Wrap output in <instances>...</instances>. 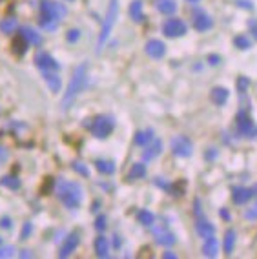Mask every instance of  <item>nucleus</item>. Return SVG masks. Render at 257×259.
I'll return each mask as SVG.
<instances>
[{
    "instance_id": "6",
    "label": "nucleus",
    "mask_w": 257,
    "mask_h": 259,
    "mask_svg": "<svg viewBox=\"0 0 257 259\" xmlns=\"http://www.w3.org/2000/svg\"><path fill=\"white\" fill-rule=\"evenodd\" d=\"M186 29H188L186 24L181 19H170L162 24V33H164V37H168V38L183 37V35H186Z\"/></svg>"
},
{
    "instance_id": "10",
    "label": "nucleus",
    "mask_w": 257,
    "mask_h": 259,
    "mask_svg": "<svg viewBox=\"0 0 257 259\" xmlns=\"http://www.w3.org/2000/svg\"><path fill=\"white\" fill-rule=\"evenodd\" d=\"M146 53L152 59H162L166 53V46H164V42L162 40H157V38H152V40H148L146 42Z\"/></svg>"
},
{
    "instance_id": "24",
    "label": "nucleus",
    "mask_w": 257,
    "mask_h": 259,
    "mask_svg": "<svg viewBox=\"0 0 257 259\" xmlns=\"http://www.w3.org/2000/svg\"><path fill=\"white\" fill-rule=\"evenodd\" d=\"M28 44L29 42L24 38V35H17V37L13 38V42H11V48H13V51L17 55H24L26 50H28Z\"/></svg>"
},
{
    "instance_id": "27",
    "label": "nucleus",
    "mask_w": 257,
    "mask_h": 259,
    "mask_svg": "<svg viewBox=\"0 0 257 259\" xmlns=\"http://www.w3.org/2000/svg\"><path fill=\"white\" fill-rule=\"evenodd\" d=\"M153 141V132L152 130H143V132H137L135 134V144L139 146H146L148 143Z\"/></svg>"
},
{
    "instance_id": "11",
    "label": "nucleus",
    "mask_w": 257,
    "mask_h": 259,
    "mask_svg": "<svg viewBox=\"0 0 257 259\" xmlns=\"http://www.w3.org/2000/svg\"><path fill=\"white\" fill-rule=\"evenodd\" d=\"M253 188H243V186H237V188L232 190V201L235 204H244L253 197Z\"/></svg>"
},
{
    "instance_id": "23",
    "label": "nucleus",
    "mask_w": 257,
    "mask_h": 259,
    "mask_svg": "<svg viewBox=\"0 0 257 259\" xmlns=\"http://www.w3.org/2000/svg\"><path fill=\"white\" fill-rule=\"evenodd\" d=\"M155 241L159 243V245L172 246L175 243V236L168 230H157L155 232Z\"/></svg>"
},
{
    "instance_id": "17",
    "label": "nucleus",
    "mask_w": 257,
    "mask_h": 259,
    "mask_svg": "<svg viewBox=\"0 0 257 259\" xmlns=\"http://www.w3.org/2000/svg\"><path fill=\"white\" fill-rule=\"evenodd\" d=\"M155 8L162 15H174L177 11V2L175 0H155Z\"/></svg>"
},
{
    "instance_id": "39",
    "label": "nucleus",
    "mask_w": 257,
    "mask_h": 259,
    "mask_svg": "<svg viewBox=\"0 0 257 259\" xmlns=\"http://www.w3.org/2000/svg\"><path fill=\"white\" fill-rule=\"evenodd\" d=\"M29 232H31V223H26V225H24V228H22V232H20V237H22V239H26V237L29 236Z\"/></svg>"
},
{
    "instance_id": "47",
    "label": "nucleus",
    "mask_w": 257,
    "mask_h": 259,
    "mask_svg": "<svg viewBox=\"0 0 257 259\" xmlns=\"http://www.w3.org/2000/svg\"><path fill=\"white\" fill-rule=\"evenodd\" d=\"M0 243H2V239H0Z\"/></svg>"
},
{
    "instance_id": "2",
    "label": "nucleus",
    "mask_w": 257,
    "mask_h": 259,
    "mask_svg": "<svg viewBox=\"0 0 257 259\" xmlns=\"http://www.w3.org/2000/svg\"><path fill=\"white\" fill-rule=\"evenodd\" d=\"M38 8H40V24L44 29H55L59 26V20L68 13L64 6L55 0H40Z\"/></svg>"
},
{
    "instance_id": "9",
    "label": "nucleus",
    "mask_w": 257,
    "mask_h": 259,
    "mask_svg": "<svg viewBox=\"0 0 257 259\" xmlns=\"http://www.w3.org/2000/svg\"><path fill=\"white\" fill-rule=\"evenodd\" d=\"M78 245H80V236H78V232H71V234L66 237L62 248H60L59 257H68V255H71L75 250H77Z\"/></svg>"
},
{
    "instance_id": "46",
    "label": "nucleus",
    "mask_w": 257,
    "mask_h": 259,
    "mask_svg": "<svg viewBox=\"0 0 257 259\" xmlns=\"http://www.w3.org/2000/svg\"><path fill=\"white\" fill-rule=\"evenodd\" d=\"M188 2H201V0H188Z\"/></svg>"
},
{
    "instance_id": "41",
    "label": "nucleus",
    "mask_w": 257,
    "mask_h": 259,
    "mask_svg": "<svg viewBox=\"0 0 257 259\" xmlns=\"http://www.w3.org/2000/svg\"><path fill=\"white\" fill-rule=\"evenodd\" d=\"M0 228H8V230H10V228H11V219L10 218L0 219Z\"/></svg>"
},
{
    "instance_id": "29",
    "label": "nucleus",
    "mask_w": 257,
    "mask_h": 259,
    "mask_svg": "<svg viewBox=\"0 0 257 259\" xmlns=\"http://www.w3.org/2000/svg\"><path fill=\"white\" fill-rule=\"evenodd\" d=\"M137 221L144 227H152L153 223H155V215H153L150 210H139L137 213Z\"/></svg>"
},
{
    "instance_id": "7",
    "label": "nucleus",
    "mask_w": 257,
    "mask_h": 259,
    "mask_svg": "<svg viewBox=\"0 0 257 259\" xmlns=\"http://www.w3.org/2000/svg\"><path fill=\"white\" fill-rule=\"evenodd\" d=\"M172 152L177 155V157H190L193 153V144L188 137L184 135H179L172 141Z\"/></svg>"
},
{
    "instance_id": "1",
    "label": "nucleus",
    "mask_w": 257,
    "mask_h": 259,
    "mask_svg": "<svg viewBox=\"0 0 257 259\" xmlns=\"http://www.w3.org/2000/svg\"><path fill=\"white\" fill-rule=\"evenodd\" d=\"M88 66L80 64L75 68L73 75H71V80H69L68 88H66L64 97H62V110H68L71 104L75 102V99L78 97V93L82 92L84 86H86V79H88Z\"/></svg>"
},
{
    "instance_id": "38",
    "label": "nucleus",
    "mask_w": 257,
    "mask_h": 259,
    "mask_svg": "<svg viewBox=\"0 0 257 259\" xmlns=\"http://www.w3.org/2000/svg\"><path fill=\"white\" fill-rule=\"evenodd\" d=\"M8 159H10V152H8V148H6V146H2V144H0V164H4Z\"/></svg>"
},
{
    "instance_id": "14",
    "label": "nucleus",
    "mask_w": 257,
    "mask_h": 259,
    "mask_svg": "<svg viewBox=\"0 0 257 259\" xmlns=\"http://www.w3.org/2000/svg\"><path fill=\"white\" fill-rule=\"evenodd\" d=\"M230 97V92L226 88H223V86H217V88L211 90L210 93V99L213 104H217V106H223V104H226V101H228Z\"/></svg>"
},
{
    "instance_id": "8",
    "label": "nucleus",
    "mask_w": 257,
    "mask_h": 259,
    "mask_svg": "<svg viewBox=\"0 0 257 259\" xmlns=\"http://www.w3.org/2000/svg\"><path fill=\"white\" fill-rule=\"evenodd\" d=\"M35 64H37V68H40L42 71H57L60 68L59 62H57L50 53H44V51L35 57Z\"/></svg>"
},
{
    "instance_id": "30",
    "label": "nucleus",
    "mask_w": 257,
    "mask_h": 259,
    "mask_svg": "<svg viewBox=\"0 0 257 259\" xmlns=\"http://www.w3.org/2000/svg\"><path fill=\"white\" fill-rule=\"evenodd\" d=\"M17 28H19V24H17L15 19H11V17L0 20V33H6V35H8V33H13Z\"/></svg>"
},
{
    "instance_id": "13",
    "label": "nucleus",
    "mask_w": 257,
    "mask_h": 259,
    "mask_svg": "<svg viewBox=\"0 0 257 259\" xmlns=\"http://www.w3.org/2000/svg\"><path fill=\"white\" fill-rule=\"evenodd\" d=\"M195 230H197L199 237H202V239H210V237L216 236V227L211 223L204 221V219L195 223Z\"/></svg>"
},
{
    "instance_id": "32",
    "label": "nucleus",
    "mask_w": 257,
    "mask_h": 259,
    "mask_svg": "<svg viewBox=\"0 0 257 259\" xmlns=\"http://www.w3.org/2000/svg\"><path fill=\"white\" fill-rule=\"evenodd\" d=\"M234 44L239 48V50H248V48L252 46V44H250V40H248L244 35H239V37H235L234 38Z\"/></svg>"
},
{
    "instance_id": "18",
    "label": "nucleus",
    "mask_w": 257,
    "mask_h": 259,
    "mask_svg": "<svg viewBox=\"0 0 257 259\" xmlns=\"http://www.w3.org/2000/svg\"><path fill=\"white\" fill-rule=\"evenodd\" d=\"M237 130L241 132L243 135H252L253 134V130H255V126H253V122H252V119L250 117H246V115H239V119H237Z\"/></svg>"
},
{
    "instance_id": "37",
    "label": "nucleus",
    "mask_w": 257,
    "mask_h": 259,
    "mask_svg": "<svg viewBox=\"0 0 257 259\" xmlns=\"http://www.w3.org/2000/svg\"><path fill=\"white\" fill-rule=\"evenodd\" d=\"M95 228L99 232H102L106 228V215H99V218L95 219Z\"/></svg>"
},
{
    "instance_id": "21",
    "label": "nucleus",
    "mask_w": 257,
    "mask_h": 259,
    "mask_svg": "<svg viewBox=\"0 0 257 259\" xmlns=\"http://www.w3.org/2000/svg\"><path fill=\"white\" fill-rule=\"evenodd\" d=\"M130 17L134 22H143L144 20V13H143V2L141 0H134L130 4Z\"/></svg>"
},
{
    "instance_id": "33",
    "label": "nucleus",
    "mask_w": 257,
    "mask_h": 259,
    "mask_svg": "<svg viewBox=\"0 0 257 259\" xmlns=\"http://www.w3.org/2000/svg\"><path fill=\"white\" fill-rule=\"evenodd\" d=\"M244 218L248 219V221H257V201L255 204H253L252 208H248L246 213H244Z\"/></svg>"
},
{
    "instance_id": "31",
    "label": "nucleus",
    "mask_w": 257,
    "mask_h": 259,
    "mask_svg": "<svg viewBox=\"0 0 257 259\" xmlns=\"http://www.w3.org/2000/svg\"><path fill=\"white\" fill-rule=\"evenodd\" d=\"M235 246V230H228L225 236V252L226 254H232Z\"/></svg>"
},
{
    "instance_id": "34",
    "label": "nucleus",
    "mask_w": 257,
    "mask_h": 259,
    "mask_svg": "<svg viewBox=\"0 0 257 259\" xmlns=\"http://www.w3.org/2000/svg\"><path fill=\"white\" fill-rule=\"evenodd\" d=\"M80 38V29H69L68 35H66V40L68 42H77Z\"/></svg>"
},
{
    "instance_id": "25",
    "label": "nucleus",
    "mask_w": 257,
    "mask_h": 259,
    "mask_svg": "<svg viewBox=\"0 0 257 259\" xmlns=\"http://www.w3.org/2000/svg\"><path fill=\"white\" fill-rule=\"evenodd\" d=\"M146 176V166H144L143 162H135L132 170L128 171V179L130 181H137V179H143Z\"/></svg>"
},
{
    "instance_id": "45",
    "label": "nucleus",
    "mask_w": 257,
    "mask_h": 259,
    "mask_svg": "<svg viewBox=\"0 0 257 259\" xmlns=\"http://www.w3.org/2000/svg\"><path fill=\"white\" fill-rule=\"evenodd\" d=\"M221 215H223V218H226V219H230V213H228V212H225V210L221 212Z\"/></svg>"
},
{
    "instance_id": "16",
    "label": "nucleus",
    "mask_w": 257,
    "mask_h": 259,
    "mask_svg": "<svg viewBox=\"0 0 257 259\" xmlns=\"http://www.w3.org/2000/svg\"><path fill=\"white\" fill-rule=\"evenodd\" d=\"M162 152V143L159 139H153V144H150L146 150L143 152L144 161H153L155 157H159Z\"/></svg>"
},
{
    "instance_id": "15",
    "label": "nucleus",
    "mask_w": 257,
    "mask_h": 259,
    "mask_svg": "<svg viewBox=\"0 0 257 259\" xmlns=\"http://www.w3.org/2000/svg\"><path fill=\"white\" fill-rule=\"evenodd\" d=\"M93 246H95V254L99 257H108L110 255V241H108V237L99 236L95 239V243H93Z\"/></svg>"
},
{
    "instance_id": "3",
    "label": "nucleus",
    "mask_w": 257,
    "mask_h": 259,
    "mask_svg": "<svg viewBox=\"0 0 257 259\" xmlns=\"http://www.w3.org/2000/svg\"><path fill=\"white\" fill-rule=\"evenodd\" d=\"M57 195H59L60 203L69 210H77L80 206V203H82V188H80V185L71 183V181L59 183Z\"/></svg>"
},
{
    "instance_id": "28",
    "label": "nucleus",
    "mask_w": 257,
    "mask_h": 259,
    "mask_svg": "<svg viewBox=\"0 0 257 259\" xmlns=\"http://www.w3.org/2000/svg\"><path fill=\"white\" fill-rule=\"evenodd\" d=\"M0 185L8 190H19L22 183H20V179L17 176H4L0 179Z\"/></svg>"
},
{
    "instance_id": "35",
    "label": "nucleus",
    "mask_w": 257,
    "mask_h": 259,
    "mask_svg": "<svg viewBox=\"0 0 257 259\" xmlns=\"http://www.w3.org/2000/svg\"><path fill=\"white\" fill-rule=\"evenodd\" d=\"M15 254V246H0V257H11Z\"/></svg>"
},
{
    "instance_id": "19",
    "label": "nucleus",
    "mask_w": 257,
    "mask_h": 259,
    "mask_svg": "<svg viewBox=\"0 0 257 259\" xmlns=\"http://www.w3.org/2000/svg\"><path fill=\"white\" fill-rule=\"evenodd\" d=\"M217 252H219V241L216 237H210V239H204V245H202V254L206 257H216Z\"/></svg>"
},
{
    "instance_id": "20",
    "label": "nucleus",
    "mask_w": 257,
    "mask_h": 259,
    "mask_svg": "<svg viewBox=\"0 0 257 259\" xmlns=\"http://www.w3.org/2000/svg\"><path fill=\"white\" fill-rule=\"evenodd\" d=\"M44 79H46V84H48V88L51 90V92H60V88H62V80H60L59 75L53 71H44Z\"/></svg>"
},
{
    "instance_id": "43",
    "label": "nucleus",
    "mask_w": 257,
    "mask_h": 259,
    "mask_svg": "<svg viewBox=\"0 0 257 259\" xmlns=\"http://www.w3.org/2000/svg\"><path fill=\"white\" fill-rule=\"evenodd\" d=\"M219 57H217V55H210V57H208V62H210V64H219Z\"/></svg>"
},
{
    "instance_id": "4",
    "label": "nucleus",
    "mask_w": 257,
    "mask_h": 259,
    "mask_svg": "<svg viewBox=\"0 0 257 259\" xmlns=\"http://www.w3.org/2000/svg\"><path fill=\"white\" fill-rule=\"evenodd\" d=\"M119 17V0H110V6H108V11H106L104 22H102L101 35H99V51L104 48L106 40L110 38V33L113 29V24Z\"/></svg>"
},
{
    "instance_id": "22",
    "label": "nucleus",
    "mask_w": 257,
    "mask_h": 259,
    "mask_svg": "<svg viewBox=\"0 0 257 259\" xmlns=\"http://www.w3.org/2000/svg\"><path fill=\"white\" fill-rule=\"evenodd\" d=\"M95 168L101 171V174H104V176H113V174H115L113 161H108V159H97Z\"/></svg>"
},
{
    "instance_id": "40",
    "label": "nucleus",
    "mask_w": 257,
    "mask_h": 259,
    "mask_svg": "<svg viewBox=\"0 0 257 259\" xmlns=\"http://www.w3.org/2000/svg\"><path fill=\"white\" fill-rule=\"evenodd\" d=\"M248 84H250V80H248V79H244V77H241V79H239V82H237V86H239V92H244V90L248 88Z\"/></svg>"
},
{
    "instance_id": "42",
    "label": "nucleus",
    "mask_w": 257,
    "mask_h": 259,
    "mask_svg": "<svg viewBox=\"0 0 257 259\" xmlns=\"http://www.w3.org/2000/svg\"><path fill=\"white\" fill-rule=\"evenodd\" d=\"M250 31H252V35L255 37V40H257V20H250Z\"/></svg>"
},
{
    "instance_id": "5",
    "label": "nucleus",
    "mask_w": 257,
    "mask_h": 259,
    "mask_svg": "<svg viewBox=\"0 0 257 259\" xmlns=\"http://www.w3.org/2000/svg\"><path fill=\"white\" fill-rule=\"evenodd\" d=\"M113 128H115L113 117L99 115V117H95V120H93L92 134H93V137H97V139H106V137L113 132Z\"/></svg>"
},
{
    "instance_id": "12",
    "label": "nucleus",
    "mask_w": 257,
    "mask_h": 259,
    "mask_svg": "<svg viewBox=\"0 0 257 259\" xmlns=\"http://www.w3.org/2000/svg\"><path fill=\"white\" fill-rule=\"evenodd\" d=\"M211 26H213V20H211L204 11H199V13L193 17V28L197 29V31H208Z\"/></svg>"
},
{
    "instance_id": "26",
    "label": "nucleus",
    "mask_w": 257,
    "mask_h": 259,
    "mask_svg": "<svg viewBox=\"0 0 257 259\" xmlns=\"http://www.w3.org/2000/svg\"><path fill=\"white\" fill-rule=\"evenodd\" d=\"M20 35H24V38H26L29 44H40V35L33 28H29V26H24V28L20 29Z\"/></svg>"
},
{
    "instance_id": "48",
    "label": "nucleus",
    "mask_w": 257,
    "mask_h": 259,
    "mask_svg": "<svg viewBox=\"0 0 257 259\" xmlns=\"http://www.w3.org/2000/svg\"><path fill=\"white\" fill-rule=\"evenodd\" d=\"M68 2H71V0H68Z\"/></svg>"
},
{
    "instance_id": "36",
    "label": "nucleus",
    "mask_w": 257,
    "mask_h": 259,
    "mask_svg": "<svg viewBox=\"0 0 257 259\" xmlns=\"http://www.w3.org/2000/svg\"><path fill=\"white\" fill-rule=\"evenodd\" d=\"M73 170H75V171H78V174H82L84 177L90 176V170H88V168L84 166L82 162H73Z\"/></svg>"
},
{
    "instance_id": "44",
    "label": "nucleus",
    "mask_w": 257,
    "mask_h": 259,
    "mask_svg": "<svg viewBox=\"0 0 257 259\" xmlns=\"http://www.w3.org/2000/svg\"><path fill=\"white\" fill-rule=\"evenodd\" d=\"M162 257H170V259H175V257H177V255H175V254H172V252H164V254H162Z\"/></svg>"
}]
</instances>
